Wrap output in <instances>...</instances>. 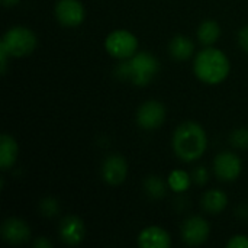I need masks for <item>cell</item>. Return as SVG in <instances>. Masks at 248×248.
Masks as SVG:
<instances>
[{
	"mask_svg": "<svg viewBox=\"0 0 248 248\" xmlns=\"http://www.w3.org/2000/svg\"><path fill=\"white\" fill-rule=\"evenodd\" d=\"M228 201H227V196L224 192L221 190H209L205 193L203 199H202V205H203V209L206 212H211V214H219L225 209Z\"/></svg>",
	"mask_w": 248,
	"mask_h": 248,
	"instance_id": "2e32d148",
	"label": "cell"
},
{
	"mask_svg": "<svg viewBox=\"0 0 248 248\" xmlns=\"http://www.w3.org/2000/svg\"><path fill=\"white\" fill-rule=\"evenodd\" d=\"M169 49H170V54L174 60L185 61V60L192 57V54L195 51V44L192 42L190 38L183 36V35H177L171 39Z\"/></svg>",
	"mask_w": 248,
	"mask_h": 248,
	"instance_id": "9a60e30c",
	"label": "cell"
},
{
	"mask_svg": "<svg viewBox=\"0 0 248 248\" xmlns=\"http://www.w3.org/2000/svg\"><path fill=\"white\" fill-rule=\"evenodd\" d=\"M193 68L198 78L203 83L218 84L227 78L230 73V61L222 51L209 46L198 54Z\"/></svg>",
	"mask_w": 248,
	"mask_h": 248,
	"instance_id": "7a4b0ae2",
	"label": "cell"
},
{
	"mask_svg": "<svg viewBox=\"0 0 248 248\" xmlns=\"http://www.w3.org/2000/svg\"><path fill=\"white\" fill-rule=\"evenodd\" d=\"M0 45L4 46V49L12 57H25L35 49L36 35L28 28L13 26L4 33Z\"/></svg>",
	"mask_w": 248,
	"mask_h": 248,
	"instance_id": "277c9868",
	"label": "cell"
},
{
	"mask_svg": "<svg viewBox=\"0 0 248 248\" xmlns=\"http://www.w3.org/2000/svg\"><path fill=\"white\" fill-rule=\"evenodd\" d=\"M19 1H20V0H1V3H3L6 7H13V6H16Z\"/></svg>",
	"mask_w": 248,
	"mask_h": 248,
	"instance_id": "4316f807",
	"label": "cell"
},
{
	"mask_svg": "<svg viewBox=\"0 0 248 248\" xmlns=\"http://www.w3.org/2000/svg\"><path fill=\"white\" fill-rule=\"evenodd\" d=\"M228 248H248V237L246 235H235L230 240Z\"/></svg>",
	"mask_w": 248,
	"mask_h": 248,
	"instance_id": "7402d4cb",
	"label": "cell"
},
{
	"mask_svg": "<svg viewBox=\"0 0 248 248\" xmlns=\"http://www.w3.org/2000/svg\"><path fill=\"white\" fill-rule=\"evenodd\" d=\"M55 16L64 26H78L84 19V7L78 0H60L55 6Z\"/></svg>",
	"mask_w": 248,
	"mask_h": 248,
	"instance_id": "ba28073f",
	"label": "cell"
},
{
	"mask_svg": "<svg viewBox=\"0 0 248 248\" xmlns=\"http://www.w3.org/2000/svg\"><path fill=\"white\" fill-rule=\"evenodd\" d=\"M33 247H36V248H51L52 247V244L48 241V240H45V238H38L35 243H33Z\"/></svg>",
	"mask_w": 248,
	"mask_h": 248,
	"instance_id": "484cf974",
	"label": "cell"
},
{
	"mask_svg": "<svg viewBox=\"0 0 248 248\" xmlns=\"http://www.w3.org/2000/svg\"><path fill=\"white\" fill-rule=\"evenodd\" d=\"M158 60L150 52H137L126 62H121L116 67V76L121 78H129L135 86H147L158 73Z\"/></svg>",
	"mask_w": 248,
	"mask_h": 248,
	"instance_id": "3957f363",
	"label": "cell"
},
{
	"mask_svg": "<svg viewBox=\"0 0 248 248\" xmlns=\"http://www.w3.org/2000/svg\"><path fill=\"white\" fill-rule=\"evenodd\" d=\"M144 187L153 199H160L166 195V185L158 176H150L145 179Z\"/></svg>",
	"mask_w": 248,
	"mask_h": 248,
	"instance_id": "ac0fdd59",
	"label": "cell"
},
{
	"mask_svg": "<svg viewBox=\"0 0 248 248\" xmlns=\"http://www.w3.org/2000/svg\"><path fill=\"white\" fill-rule=\"evenodd\" d=\"M105 46H106V51L112 57L124 60V58H131L132 55L137 54L138 41L135 35H132L131 32L119 29V31L112 32L106 38Z\"/></svg>",
	"mask_w": 248,
	"mask_h": 248,
	"instance_id": "5b68a950",
	"label": "cell"
},
{
	"mask_svg": "<svg viewBox=\"0 0 248 248\" xmlns=\"http://www.w3.org/2000/svg\"><path fill=\"white\" fill-rule=\"evenodd\" d=\"M128 174V164L124 157L121 155H110L105 160L102 166V176L106 183L116 186L121 185Z\"/></svg>",
	"mask_w": 248,
	"mask_h": 248,
	"instance_id": "30bf717a",
	"label": "cell"
},
{
	"mask_svg": "<svg viewBox=\"0 0 248 248\" xmlns=\"http://www.w3.org/2000/svg\"><path fill=\"white\" fill-rule=\"evenodd\" d=\"M1 235L9 244H22L29 240L31 231L23 221L17 218H9L1 227Z\"/></svg>",
	"mask_w": 248,
	"mask_h": 248,
	"instance_id": "8fae6325",
	"label": "cell"
},
{
	"mask_svg": "<svg viewBox=\"0 0 248 248\" xmlns=\"http://www.w3.org/2000/svg\"><path fill=\"white\" fill-rule=\"evenodd\" d=\"M169 185L174 192H185L190 185V179H189L187 173H185L182 170H176L170 174Z\"/></svg>",
	"mask_w": 248,
	"mask_h": 248,
	"instance_id": "d6986e66",
	"label": "cell"
},
{
	"mask_svg": "<svg viewBox=\"0 0 248 248\" xmlns=\"http://www.w3.org/2000/svg\"><path fill=\"white\" fill-rule=\"evenodd\" d=\"M17 158V144L9 134H3L0 138V167L1 170H9L13 167Z\"/></svg>",
	"mask_w": 248,
	"mask_h": 248,
	"instance_id": "5bb4252c",
	"label": "cell"
},
{
	"mask_svg": "<svg viewBox=\"0 0 248 248\" xmlns=\"http://www.w3.org/2000/svg\"><path fill=\"white\" fill-rule=\"evenodd\" d=\"M39 209H41V212H42L44 217H54L58 212L60 206H58L57 199H54V198H45V199L41 201Z\"/></svg>",
	"mask_w": 248,
	"mask_h": 248,
	"instance_id": "44dd1931",
	"label": "cell"
},
{
	"mask_svg": "<svg viewBox=\"0 0 248 248\" xmlns=\"http://www.w3.org/2000/svg\"><path fill=\"white\" fill-rule=\"evenodd\" d=\"M215 174L222 182H234L241 173V160L232 153H221L214 163Z\"/></svg>",
	"mask_w": 248,
	"mask_h": 248,
	"instance_id": "9c48e42d",
	"label": "cell"
},
{
	"mask_svg": "<svg viewBox=\"0 0 248 248\" xmlns=\"http://www.w3.org/2000/svg\"><path fill=\"white\" fill-rule=\"evenodd\" d=\"M138 244L142 248H169L171 246V240L163 228L148 227L140 234Z\"/></svg>",
	"mask_w": 248,
	"mask_h": 248,
	"instance_id": "4fadbf2b",
	"label": "cell"
},
{
	"mask_svg": "<svg viewBox=\"0 0 248 248\" xmlns=\"http://www.w3.org/2000/svg\"><path fill=\"white\" fill-rule=\"evenodd\" d=\"M231 142L237 148H241V150L248 148V128H240L234 131L231 135Z\"/></svg>",
	"mask_w": 248,
	"mask_h": 248,
	"instance_id": "ffe728a7",
	"label": "cell"
},
{
	"mask_svg": "<svg viewBox=\"0 0 248 248\" xmlns=\"http://www.w3.org/2000/svg\"><path fill=\"white\" fill-rule=\"evenodd\" d=\"M7 57H9V52L4 49V46L0 45V64H1V74H6V70H7Z\"/></svg>",
	"mask_w": 248,
	"mask_h": 248,
	"instance_id": "d4e9b609",
	"label": "cell"
},
{
	"mask_svg": "<svg viewBox=\"0 0 248 248\" xmlns=\"http://www.w3.org/2000/svg\"><path fill=\"white\" fill-rule=\"evenodd\" d=\"M206 134L201 125L187 121L183 122L174 132L173 148L177 157L183 161H195L201 158L206 150Z\"/></svg>",
	"mask_w": 248,
	"mask_h": 248,
	"instance_id": "6da1fadb",
	"label": "cell"
},
{
	"mask_svg": "<svg viewBox=\"0 0 248 248\" xmlns=\"http://www.w3.org/2000/svg\"><path fill=\"white\" fill-rule=\"evenodd\" d=\"M166 119V109L163 103L148 100L140 106L137 112V122L144 129H155L163 125Z\"/></svg>",
	"mask_w": 248,
	"mask_h": 248,
	"instance_id": "8992f818",
	"label": "cell"
},
{
	"mask_svg": "<svg viewBox=\"0 0 248 248\" xmlns=\"http://www.w3.org/2000/svg\"><path fill=\"white\" fill-rule=\"evenodd\" d=\"M193 179L198 185H205L208 180V170L205 167H198L193 171Z\"/></svg>",
	"mask_w": 248,
	"mask_h": 248,
	"instance_id": "603a6c76",
	"label": "cell"
},
{
	"mask_svg": "<svg viewBox=\"0 0 248 248\" xmlns=\"http://www.w3.org/2000/svg\"><path fill=\"white\" fill-rule=\"evenodd\" d=\"M221 35V28L217 22L214 20H206L203 22L199 29H198V38L202 44L205 45H212L218 41Z\"/></svg>",
	"mask_w": 248,
	"mask_h": 248,
	"instance_id": "e0dca14e",
	"label": "cell"
},
{
	"mask_svg": "<svg viewBox=\"0 0 248 248\" xmlns=\"http://www.w3.org/2000/svg\"><path fill=\"white\" fill-rule=\"evenodd\" d=\"M209 224L201 217H192L185 221L182 228L183 241L189 246H201L209 237Z\"/></svg>",
	"mask_w": 248,
	"mask_h": 248,
	"instance_id": "52a82bcc",
	"label": "cell"
},
{
	"mask_svg": "<svg viewBox=\"0 0 248 248\" xmlns=\"http://www.w3.org/2000/svg\"><path fill=\"white\" fill-rule=\"evenodd\" d=\"M238 41H240V45H241V48L248 52V25L247 26H244L241 31H240V33H238Z\"/></svg>",
	"mask_w": 248,
	"mask_h": 248,
	"instance_id": "cb8c5ba5",
	"label": "cell"
},
{
	"mask_svg": "<svg viewBox=\"0 0 248 248\" xmlns=\"http://www.w3.org/2000/svg\"><path fill=\"white\" fill-rule=\"evenodd\" d=\"M60 235L68 246H77L84 238V225L77 217H67L60 225Z\"/></svg>",
	"mask_w": 248,
	"mask_h": 248,
	"instance_id": "7c38bea8",
	"label": "cell"
}]
</instances>
